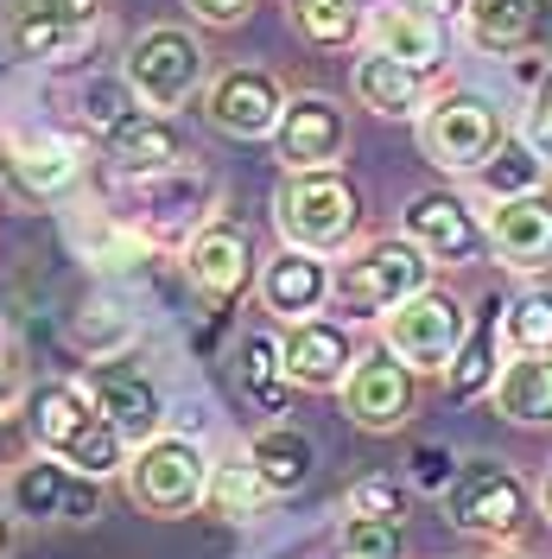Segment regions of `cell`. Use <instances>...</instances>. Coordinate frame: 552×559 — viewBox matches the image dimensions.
I'll return each instance as SVG.
<instances>
[{"mask_svg": "<svg viewBox=\"0 0 552 559\" xmlns=\"http://www.w3.org/2000/svg\"><path fill=\"white\" fill-rule=\"evenodd\" d=\"M369 38H375V51H387V58H400V64H413V70L445 64V20L425 0H387L369 20Z\"/></svg>", "mask_w": 552, "mask_h": 559, "instance_id": "cell-15", "label": "cell"}, {"mask_svg": "<svg viewBox=\"0 0 552 559\" xmlns=\"http://www.w3.org/2000/svg\"><path fill=\"white\" fill-rule=\"evenodd\" d=\"M7 178L26 191V198H58V191H70L76 185V146L58 134H13V146H7Z\"/></svg>", "mask_w": 552, "mask_h": 559, "instance_id": "cell-22", "label": "cell"}, {"mask_svg": "<svg viewBox=\"0 0 552 559\" xmlns=\"http://www.w3.org/2000/svg\"><path fill=\"white\" fill-rule=\"evenodd\" d=\"M502 331L515 349H547L552 356V293H520L502 318Z\"/></svg>", "mask_w": 552, "mask_h": 559, "instance_id": "cell-33", "label": "cell"}, {"mask_svg": "<svg viewBox=\"0 0 552 559\" xmlns=\"http://www.w3.org/2000/svg\"><path fill=\"white\" fill-rule=\"evenodd\" d=\"M274 223H279L286 242L331 254V248H344L349 236H356V223H362V198H356V185H349L344 173H331V166L286 173V185L274 191Z\"/></svg>", "mask_w": 552, "mask_h": 559, "instance_id": "cell-2", "label": "cell"}, {"mask_svg": "<svg viewBox=\"0 0 552 559\" xmlns=\"http://www.w3.org/2000/svg\"><path fill=\"white\" fill-rule=\"evenodd\" d=\"M108 0H7V45L26 64H70L89 51Z\"/></svg>", "mask_w": 552, "mask_h": 559, "instance_id": "cell-4", "label": "cell"}, {"mask_svg": "<svg viewBox=\"0 0 552 559\" xmlns=\"http://www.w3.org/2000/svg\"><path fill=\"white\" fill-rule=\"evenodd\" d=\"M108 159L134 178H166V173H178V159H184V134H178L159 108L121 115V121H108Z\"/></svg>", "mask_w": 552, "mask_h": 559, "instance_id": "cell-16", "label": "cell"}, {"mask_svg": "<svg viewBox=\"0 0 552 559\" xmlns=\"http://www.w3.org/2000/svg\"><path fill=\"white\" fill-rule=\"evenodd\" d=\"M356 96H362V108H375L387 121H413V115H425V70L369 45V58H356Z\"/></svg>", "mask_w": 552, "mask_h": 559, "instance_id": "cell-21", "label": "cell"}, {"mask_svg": "<svg viewBox=\"0 0 552 559\" xmlns=\"http://www.w3.org/2000/svg\"><path fill=\"white\" fill-rule=\"evenodd\" d=\"M413 477L425 489H445L451 477H457V471H451V452H439V445H419V452H413Z\"/></svg>", "mask_w": 552, "mask_h": 559, "instance_id": "cell-37", "label": "cell"}, {"mask_svg": "<svg viewBox=\"0 0 552 559\" xmlns=\"http://www.w3.org/2000/svg\"><path fill=\"white\" fill-rule=\"evenodd\" d=\"M344 108L331 103V96H292L286 115H279L274 128V146L279 159H286V173H311V166H331L337 153H344Z\"/></svg>", "mask_w": 552, "mask_h": 559, "instance_id": "cell-11", "label": "cell"}, {"mask_svg": "<svg viewBox=\"0 0 552 559\" xmlns=\"http://www.w3.org/2000/svg\"><path fill=\"white\" fill-rule=\"evenodd\" d=\"M337 554L344 559H400V527H394V515H356L349 509L344 534H337Z\"/></svg>", "mask_w": 552, "mask_h": 559, "instance_id": "cell-31", "label": "cell"}, {"mask_svg": "<svg viewBox=\"0 0 552 559\" xmlns=\"http://www.w3.org/2000/svg\"><path fill=\"white\" fill-rule=\"evenodd\" d=\"M20 401V376H13V362H0V414Z\"/></svg>", "mask_w": 552, "mask_h": 559, "instance_id": "cell-39", "label": "cell"}, {"mask_svg": "<svg viewBox=\"0 0 552 559\" xmlns=\"http://www.w3.org/2000/svg\"><path fill=\"white\" fill-rule=\"evenodd\" d=\"M279 115H286V96H279V83L267 70H229L209 90V121H216V134H229V140L274 134Z\"/></svg>", "mask_w": 552, "mask_h": 559, "instance_id": "cell-12", "label": "cell"}, {"mask_svg": "<svg viewBox=\"0 0 552 559\" xmlns=\"http://www.w3.org/2000/svg\"><path fill=\"white\" fill-rule=\"evenodd\" d=\"M248 464L267 477V489H299L317 464V445H311L299 426H267L254 445H248Z\"/></svg>", "mask_w": 552, "mask_h": 559, "instance_id": "cell-26", "label": "cell"}, {"mask_svg": "<svg viewBox=\"0 0 552 559\" xmlns=\"http://www.w3.org/2000/svg\"><path fill=\"white\" fill-rule=\"evenodd\" d=\"M344 407H349L356 426L394 432L400 419L413 414V362H400L394 349L356 356V369H349V382H344Z\"/></svg>", "mask_w": 552, "mask_h": 559, "instance_id": "cell-10", "label": "cell"}, {"mask_svg": "<svg viewBox=\"0 0 552 559\" xmlns=\"http://www.w3.org/2000/svg\"><path fill=\"white\" fill-rule=\"evenodd\" d=\"M286 369L299 388H344L349 369H356V349H349V331L331 324V318H292V337H286Z\"/></svg>", "mask_w": 552, "mask_h": 559, "instance_id": "cell-17", "label": "cell"}, {"mask_svg": "<svg viewBox=\"0 0 552 559\" xmlns=\"http://www.w3.org/2000/svg\"><path fill=\"white\" fill-rule=\"evenodd\" d=\"M419 140H425V159L439 173H483L489 159H495V146L508 140V128H502V108L489 103V96L451 90L439 103H425Z\"/></svg>", "mask_w": 552, "mask_h": 559, "instance_id": "cell-3", "label": "cell"}, {"mask_svg": "<svg viewBox=\"0 0 552 559\" xmlns=\"http://www.w3.org/2000/svg\"><path fill=\"white\" fill-rule=\"evenodd\" d=\"M76 344L89 349V356L121 349V344H128V324H121V318H83V324H76Z\"/></svg>", "mask_w": 552, "mask_h": 559, "instance_id": "cell-36", "label": "cell"}, {"mask_svg": "<svg viewBox=\"0 0 552 559\" xmlns=\"http://www.w3.org/2000/svg\"><path fill=\"white\" fill-rule=\"evenodd\" d=\"M477 178H483V191L495 204H502V198H527V191L547 185V159H540V146H527V140H502L495 159H489Z\"/></svg>", "mask_w": 552, "mask_h": 559, "instance_id": "cell-28", "label": "cell"}, {"mask_svg": "<svg viewBox=\"0 0 552 559\" xmlns=\"http://www.w3.org/2000/svg\"><path fill=\"white\" fill-rule=\"evenodd\" d=\"M261 496H267V477H261L254 464H229V471L209 477V502H216L223 515H236V522L261 509Z\"/></svg>", "mask_w": 552, "mask_h": 559, "instance_id": "cell-34", "label": "cell"}, {"mask_svg": "<svg viewBox=\"0 0 552 559\" xmlns=\"http://www.w3.org/2000/svg\"><path fill=\"white\" fill-rule=\"evenodd\" d=\"M489 242H495V254L508 267H540L552 254V204L540 191L502 198V204L489 210Z\"/></svg>", "mask_w": 552, "mask_h": 559, "instance_id": "cell-19", "label": "cell"}, {"mask_svg": "<svg viewBox=\"0 0 552 559\" xmlns=\"http://www.w3.org/2000/svg\"><path fill=\"white\" fill-rule=\"evenodd\" d=\"M381 337H387V349L400 362H413V369H451V356L470 337V318H464V306L451 293L419 286L413 299H400L394 312L381 318Z\"/></svg>", "mask_w": 552, "mask_h": 559, "instance_id": "cell-5", "label": "cell"}, {"mask_svg": "<svg viewBox=\"0 0 552 559\" xmlns=\"http://www.w3.org/2000/svg\"><path fill=\"white\" fill-rule=\"evenodd\" d=\"M547 522H552V471H547Z\"/></svg>", "mask_w": 552, "mask_h": 559, "instance_id": "cell-42", "label": "cell"}, {"mask_svg": "<svg viewBox=\"0 0 552 559\" xmlns=\"http://www.w3.org/2000/svg\"><path fill=\"white\" fill-rule=\"evenodd\" d=\"M533 115H540V128L552 134V70H547V83H540V96H533Z\"/></svg>", "mask_w": 552, "mask_h": 559, "instance_id": "cell-40", "label": "cell"}, {"mask_svg": "<svg viewBox=\"0 0 552 559\" xmlns=\"http://www.w3.org/2000/svg\"><path fill=\"white\" fill-rule=\"evenodd\" d=\"M76 489L83 477L70 471L64 457H33V464H20V477H13V502H20V515H38V522H51V515H76Z\"/></svg>", "mask_w": 552, "mask_h": 559, "instance_id": "cell-24", "label": "cell"}, {"mask_svg": "<svg viewBox=\"0 0 552 559\" xmlns=\"http://www.w3.org/2000/svg\"><path fill=\"white\" fill-rule=\"evenodd\" d=\"M26 419H33V439L38 452L64 457L76 477H115V471H128V439L115 432L103 419V407L89 401V394H76L64 382H45L33 388V401H26Z\"/></svg>", "mask_w": 552, "mask_h": 559, "instance_id": "cell-1", "label": "cell"}, {"mask_svg": "<svg viewBox=\"0 0 552 559\" xmlns=\"http://www.w3.org/2000/svg\"><path fill=\"white\" fill-rule=\"evenodd\" d=\"M445 515L464 534H489V540H508L527 527V489L508 464L495 457H470L457 464V477L445 484Z\"/></svg>", "mask_w": 552, "mask_h": 559, "instance_id": "cell-7", "label": "cell"}, {"mask_svg": "<svg viewBox=\"0 0 552 559\" xmlns=\"http://www.w3.org/2000/svg\"><path fill=\"white\" fill-rule=\"evenodd\" d=\"M495 382V324H477L464 349L451 356V394H477Z\"/></svg>", "mask_w": 552, "mask_h": 559, "instance_id": "cell-32", "label": "cell"}, {"mask_svg": "<svg viewBox=\"0 0 552 559\" xmlns=\"http://www.w3.org/2000/svg\"><path fill=\"white\" fill-rule=\"evenodd\" d=\"M407 236H413L432 261H477L489 248V229L470 216L464 198H451V191H425L407 204Z\"/></svg>", "mask_w": 552, "mask_h": 559, "instance_id": "cell-13", "label": "cell"}, {"mask_svg": "<svg viewBox=\"0 0 552 559\" xmlns=\"http://www.w3.org/2000/svg\"><path fill=\"white\" fill-rule=\"evenodd\" d=\"M495 407L508 419H520V426H547L552 419V356L547 349H515V362H502Z\"/></svg>", "mask_w": 552, "mask_h": 559, "instance_id": "cell-23", "label": "cell"}, {"mask_svg": "<svg viewBox=\"0 0 552 559\" xmlns=\"http://www.w3.org/2000/svg\"><path fill=\"white\" fill-rule=\"evenodd\" d=\"M292 20L311 45H344L362 26V0H292Z\"/></svg>", "mask_w": 552, "mask_h": 559, "instance_id": "cell-30", "label": "cell"}, {"mask_svg": "<svg viewBox=\"0 0 552 559\" xmlns=\"http://www.w3.org/2000/svg\"><path fill=\"white\" fill-rule=\"evenodd\" d=\"M432 274V254L413 242V236H400V242H375L362 248L356 261H344V274H337V299L356 306V312H394L400 299H413L419 286Z\"/></svg>", "mask_w": 552, "mask_h": 559, "instance_id": "cell-9", "label": "cell"}, {"mask_svg": "<svg viewBox=\"0 0 552 559\" xmlns=\"http://www.w3.org/2000/svg\"><path fill=\"white\" fill-rule=\"evenodd\" d=\"M89 401L103 407V419L121 432V439H134V445L159 439V419H166V407H159V388L146 382L140 369H121V362L89 369Z\"/></svg>", "mask_w": 552, "mask_h": 559, "instance_id": "cell-14", "label": "cell"}, {"mask_svg": "<svg viewBox=\"0 0 552 559\" xmlns=\"http://www.w3.org/2000/svg\"><path fill=\"white\" fill-rule=\"evenodd\" d=\"M128 489L146 515H191L209 496V464L191 439H146L134 457H128Z\"/></svg>", "mask_w": 552, "mask_h": 559, "instance_id": "cell-6", "label": "cell"}, {"mask_svg": "<svg viewBox=\"0 0 552 559\" xmlns=\"http://www.w3.org/2000/svg\"><path fill=\"white\" fill-rule=\"evenodd\" d=\"M540 13H547V0H464L470 38L483 51H515V45H527L533 26H540Z\"/></svg>", "mask_w": 552, "mask_h": 559, "instance_id": "cell-25", "label": "cell"}, {"mask_svg": "<svg viewBox=\"0 0 552 559\" xmlns=\"http://www.w3.org/2000/svg\"><path fill=\"white\" fill-rule=\"evenodd\" d=\"M184 7H191L197 20H209V26H236L248 13V0H184Z\"/></svg>", "mask_w": 552, "mask_h": 559, "instance_id": "cell-38", "label": "cell"}, {"mask_svg": "<svg viewBox=\"0 0 552 559\" xmlns=\"http://www.w3.org/2000/svg\"><path fill=\"white\" fill-rule=\"evenodd\" d=\"M209 204V178H184V173H166V185L153 191V236H184Z\"/></svg>", "mask_w": 552, "mask_h": 559, "instance_id": "cell-29", "label": "cell"}, {"mask_svg": "<svg viewBox=\"0 0 552 559\" xmlns=\"http://www.w3.org/2000/svg\"><path fill=\"white\" fill-rule=\"evenodd\" d=\"M502 559H520V554H502Z\"/></svg>", "mask_w": 552, "mask_h": 559, "instance_id": "cell-43", "label": "cell"}, {"mask_svg": "<svg viewBox=\"0 0 552 559\" xmlns=\"http://www.w3.org/2000/svg\"><path fill=\"white\" fill-rule=\"evenodd\" d=\"M248 261H254V248H248V236H242V229H229V223H209V229H197V236H191V248H184V274H191V286H197V293H209V299L242 293Z\"/></svg>", "mask_w": 552, "mask_h": 559, "instance_id": "cell-20", "label": "cell"}, {"mask_svg": "<svg viewBox=\"0 0 552 559\" xmlns=\"http://www.w3.org/2000/svg\"><path fill=\"white\" fill-rule=\"evenodd\" d=\"M236 376H242V394L254 401V407H267V414H279V407H286V388H292L286 344H274V337H242Z\"/></svg>", "mask_w": 552, "mask_h": 559, "instance_id": "cell-27", "label": "cell"}, {"mask_svg": "<svg viewBox=\"0 0 552 559\" xmlns=\"http://www.w3.org/2000/svg\"><path fill=\"white\" fill-rule=\"evenodd\" d=\"M331 293H337L331 267L317 261V248H299V242H286L274 261H267V274H261V299H267L279 318H311Z\"/></svg>", "mask_w": 552, "mask_h": 559, "instance_id": "cell-18", "label": "cell"}, {"mask_svg": "<svg viewBox=\"0 0 552 559\" xmlns=\"http://www.w3.org/2000/svg\"><path fill=\"white\" fill-rule=\"evenodd\" d=\"M7 540H13V522H7V509H0V554H7Z\"/></svg>", "mask_w": 552, "mask_h": 559, "instance_id": "cell-41", "label": "cell"}, {"mask_svg": "<svg viewBox=\"0 0 552 559\" xmlns=\"http://www.w3.org/2000/svg\"><path fill=\"white\" fill-rule=\"evenodd\" d=\"M349 509L356 515H400V484L394 477H362L349 489Z\"/></svg>", "mask_w": 552, "mask_h": 559, "instance_id": "cell-35", "label": "cell"}, {"mask_svg": "<svg viewBox=\"0 0 552 559\" xmlns=\"http://www.w3.org/2000/svg\"><path fill=\"white\" fill-rule=\"evenodd\" d=\"M204 83V45L184 33V26H153V33L134 38L128 51V90L140 96V108H172L191 103V90Z\"/></svg>", "mask_w": 552, "mask_h": 559, "instance_id": "cell-8", "label": "cell"}]
</instances>
